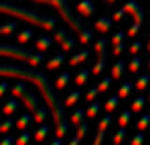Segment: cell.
<instances>
[{"instance_id":"1","label":"cell","mask_w":150,"mask_h":145,"mask_svg":"<svg viewBox=\"0 0 150 145\" xmlns=\"http://www.w3.org/2000/svg\"><path fill=\"white\" fill-rule=\"evenodd\" d=\"M0 77H10V79H18V81H28V83H35L41 91L43 99L47 101V105L51 107V113H53V119H55V133L57 137H65L67 133V123H65V115L61 111V105L57 101L55 93L51 91V81H47L45 75L35 71H26L21 69L16 65H0Z\"/></svg>"},{"instance_id":"2","label":"cell","mask_w":150,"mask_h":145,"mask_svg":"<svg viewBox=\"0 0 150 145\" xmlns=\"http://www.w3.org/2000/svg\"><path fill=\"white\" fill-rule=\"evenodd\" d=\"M0 14H8V16H16V18H21V20H26V22L30 24H37V26H41V28H55V18H51V16H43V14H39V12H33V10H26V8H21V6H16V4H4V2H0Z\"/></svg>"},{"instance_id":"3","label":"cell","mask_w":150,"mask_h":145,"mask_svg":"<svg viewBox=\"0 0 150 145\" xmlns=\"http://www.w3.org/2000/svg\"><path fill=\"white\" fill-rule=\"evenodd\" d=\"M0 56L18 59V61H25V63L33 65V67L43 63V54L41 52H30L28 48H18V47H10V45H2L0 47Z\"/></svg>"},{"instance_id":"4","label":"cell","mask_w":150,"mask_h":145,"mask_svg":"<svg viewBox=\"0 0 150 145\" xmlns=\"http://www.w3.org/2000/svg\"><path fill=\"white\" fill-rule=\"evenodd\" d=\"M35 2H41V4H49V6H55L57 10H59V14H61V18L65 20V22L69 24L71 28L75 30H83V26H81V20L73 16V12H71V8H69V4H67V0H35Z\"/></svg>"},{"instance_id":"5","label":"cell","mask_w":150,"mask_h":145,"mask_svg":"<svg viewBox=\"0 0 150 145\" xmlns=\"http://www.w3.org/2000/svg\"><path fill=\"white\" fill-rule=\"evenodd\" d=\"M10 93H12V97H18V99H23V101H25L26 111L35 113V111L39 109V107H37V105H39V103H37V97L33 95V93H28V91L25 89V85H21V83H18V85H14V87L10 89Z\"/></svg>"},{"instance_id":"6","label":"cell","mask_w":150,"mask_h":145,"mask_svg":"<svg viewBox=\"0 0 150 145\" xmlns=\"http://www.w3.org/2000/svg\"><path fill=\"white\" fill-rule=\"evenodd\" d=\"M110 123H112V115L108 113V115L101 117L100 127H98V135H96V139H93V143H91V145H101V143H103V137H105V131H108Z\"/></svg>"},{"instance_id":"7","label":"cell","mask_w":150,"mask_h":145,"mask_svg":"<svg viewBox=\"0 0 150 145\" xmlns=\"http://www.w3.org/2000/svg\"><path fill=\"white\" fill-rule=\"evenodd\" d=\"M124 10L128 12V14H132V16H134V22L142 26V22H144V12H142V8H140L136 2H126V4H124Z\"/></svg>"},{"instance_id":"8","label":"cell","mask_w":150,"mask_h":145,"mask_svg":"<svg viewBox=\"0 0 150 145\" xmlns=\"http://www.w3.org/2000/svg\"><path fill=\"white\" fill-rule=\"evenodd\" d=\"M77 12H79L81 16H93V12H96V4H93L91 0H81V2L77 4Z\"/></svg>"},{"instance_id":"9","label":"cell","mask_w":150,"mask_h":145,"mask_svg":"<svg viewBox=\"0 0 150 145\" xmlns=\"http://www.w3.org/2000/svg\"><path fill=\"white\" fill-rule=\"evenodd\" d=\"M49 133H51V127L47 125V123H41V125H39V129L35 131V141H37V143H43V141H45V137H47Z\"/></svg>"},{"instance_id":"10","label":"cell","mask_w":150,"mask_h":145,"mask_svg":"<svg viewBox=\"0 0 150 145\" xmlns=\"http://www.w3.org/2000/svg\"><path fill=\"white\" fill-rule=\"evenodd\" d=\"M112 22H114V18L100 16V20L96 22V30H100V32H110V30H112Z\"/></svg>"},{"instance_id":"11","label":"cell","mask_w":150,"mask_h":145,"mask_svg":"<svg viewBox=\"0 0 150 145\" xmlns=\"http://www.w3.org/2000/svg\"><path fill=\"white\" fill-rule=\"evenodd\" d=\"M87 59H89V50H87V48H83V50H79L75 56L69 59V65H71V67H77L79 63H85Z\"/></svg>"},{"instance_id":"12","label":"cell","mask_w":150,"mask_h":145,"mask_svg":"<svg viewBox=\"0 0 150 145\" xmlns=\"http://www.w3.org/2000/svg\"><path fill=\"white\" fill-rule=\"evenodd\" d=\"M16 109H18V101H16V99H10L8 103L2 105V113H4L6 117H10L12 113H16Z\"/></svg>"},{"instance_id":"13","label":"cell","mask_w":150,"mask_h":145,"mask_svg":"<svg viewBox=\"0 0 150 145\" xmlns=\"http://www.w3.org/2000/svg\"><path fill=\"white\" fill-rule=\"evenodd\" d=\"M63 63H65V56H63V54H55L53 59H49V63H47V69H49V71H57V69H59Z\"/></svg>"},{"instance_id":"14","label":"cell","mask_w":150,"mask_h":145,"mask_svg":"<svg viewBox=\"0 0 150 145\" xmlns=\"http://www.w3.org/2000/svg\"><path fill=\"white\" fill-rule=\"evenodd\" d=\"M33 121V115H30V111L28 113H23L21 117H18V121H16V129H21V131H25L26 127H28V123Z\"/></svg>"},{"instance_id":"15","label":"cell","mask_w":150,"mask_h":145,"mask_svg":"<svg viewBox=\"0 0 150 145\" xmlns=\"http://www.w3.org/2000/svg\"><path fill=\"white\" fill-rule=\"evenodd\" d=\"M124 69H126V63H122V61H118L114 67H112V79H122V75H124Z\"/></svg>"},{"instance_id":"16","label":"cell","mask_w":150,"mask_h":145,"mask_svg":"<svg viewBox=\"0 0 150 145\" xmlns=\"http://www.w3.org/2000/svg\"><path fill=\"white\" fill-rule=\"evenodd\" d=\"M132 115H134L132 109H124V111L120 113V117H118V125H120V127H126V125L130 123V119H132Z\"/></svg>"},{"instance_id":"17","label":"cell","mask_w":150,"mask_h":145,"mask_svg":"<svg viewBox=\"0 0 150 145\" xmlns=\"http://www.w3.org/2000/svg\"><path fill=\"white\" fill-rule=\"evenodd\" d=\"M51 45H53V38H51V36H41V38L37 40V48H39L41 52H45L47 48H51Z\"/></svg>"},{"instance_id":"18","label":"cell","mask_w":150,"mask_h":145,"mask_svg":"<svg viewBox=\"0 0 150 145\" xmlns=\"http://www.w3.org/2000/svg\"><path fill=\"white\" fill-rule=\"evenodd\" d=\"M89 75L91 72L89 71H79L77 75H75V85H79V87H83L87 81H89Z\"/></svg>"},{"instance_id":"19","label":"cell","mask_w":150,"mask_h":145,"mask_svg":"<svg viewBox=\"0 0 150 145\" xmlns=\"http://www.w3.org/2000/svg\"><path fill=\"white\" fill-rule=\"evenodd\" d=\"M69 81H71V75H69V72H61L59 79H57V83H55V87H57V89H65Z\"/></svg>"},{"instance_id":"20","label":"cell","mask_w":150,"mask_h":145,"mask_svg":"<svg viewBox=\"0 0 150 145\" xmlns=\"http://www.w3.org/2000/svg\"><path fill=\"white\" fill-rule=\"evenodd\" d=\"M118 105H120V97H118V95L110 97V99H108V103H105V111H108V113H114Z\"/></svg>"},{"instance_id":"21","label":"cell","mask_w":150,"mask_h":145,"mask_svg":"<svg viewBox=\"0 0 150 145\" xmlns=\"http://www.w3.org/2000/svg\"><path fill=\"white\" fill-rule=\"evenodd\" d=\"M103 67H105V54H100L98 56V63L93 65V69H91V75H100L103 71Z\"/></svg>"},{"instance_id":"22","label":"cell","mask_w":150,"mask_h":145,"mask_svg":"<svg viewBox=\"0 0 150 145\" xmlns=\"http://www.w3.org/2000/svg\"><path fill=\"white\" fill-rule=\"evenodd\" d=\"M100 109H101V105L98 103V101H91V105L87 107V111H85V115L87 117H98V113H100Z\"/></svg>"},{"instance_id":"23","label":"cell","mask_w":150,"mask_h":145,"mask_svg":"<svg viewBox=\"0 0 150 145\" xmlns=\"http://www.w3.org/2000/svg\"><path fill=\"white\" fill-rule=\"evenodd\" d=\"M148 83H150V72H144V75H140V79L136 81V89H146L148 87Z\"/></svg>"},{"instance_id":"24","label":"cell","mask_w":150,"mask_h":145,"mask_svg":"<svg viewBox=\"0 0 150 145\" xmlns=\"http://www.w3.org/2000/svg\"><path fill=\"white\" fill-rule=\"evenodd\" d=\"M146 101H148L146 97H136V99H134V103H132V113H138V111L146 105Z\"/></svg>"},{"instance_id":"25","label":"cell","mask_w":150,"mask_h":145,"mask_svg":"<svg viewBox=\"0 0 150 145\" xmlns=\"http://www.w3.org/2000/svg\"><path fill=\"white\" fill-rule=\"evenodd\" d=\"M81 97H83V95H81V91H73V93H69L67 99H65V105H67V107H71V105H75V103L81 99Z\"/></svg>"},{"instance_id":"26","label":"cell","mask_w":150,"mask_h":145,"mask_svg":"<svg viewBox=\"0 0 150 145\" xmlns=\"http://www.w3.org/2000/svg\"><path fill=\"white\" fill-rule=\"evenodd\" d=\"M140 67H142V59H138V56H134V59L128 63V71L130 72H138Z\"/></svg>"},{"instance_id":"27","label":"cell","mask_w":150,"mask_h":145,"mask_svg":"<svg viewBox=\"0 0 150 145\" xmlns=\"http://www.w3.org/2000/svg\"><path fill=\"white\" fill-rule=\"evenodd\" d=\"M30 38H33V30H30V28H25V30H21V32H18V43H21V45L28 43Z\"/></svg>"},{"instance_id":"28","label":"cell","mask_w":150,"mask_h":145,"mask_svg":"<svg viewBox=\"0 0 150 145\" xmlns=\"http://www.w3.org/2000/svg\"><path fill=\"white\" fill-rule=\"evenodd\" d=\"M130 91H132V81H126L124 85L120 87V91H118V97H120V99H124V97L130 95Z\"/></svg>"},{"instance_id":"29","label":"cell","mask_w":150,"mask_h":145,"mask_svg":"<svg viewBox=\"0 0 150 145\" xmlns=\"http://www.w3.org/2000/svg\"><path fill=\"white\" fill-rule=\"evenodd\" d=\"M33 119L37 121L39 125H41V123H45V119H47V109H43V107H41V109H37V111H35V115H33Z\"/></svg>"},{"instance_id":"30","label":"cell","mask_w":150,"mask_h":145,"mask_svg":"<svg viewBox=\"0 0 150 145\" xmlns=\"http://www.w3.org/2000/svg\"><path fill=\"white\" fill-rule=\"evenodd\" d=\"M28 141H30V133H28L26 129L16 137V139H14V143H16V145H28Z\"/></svg>"},{"instance_id":"31","label":"cell","mask_w":150,"mask_h":145,"mask_svg":"<svg viewBox=\"0 0 150 145\" xmlns=\"http://www.w3.org/2000/svg\"><path fill=\"white\" fill-rule=\"evenodd\" d=\"M91 38H93V32H91V30H81V32H79V43H81V45L91 43Z\"/></svg>"},{"instance_id":"32","label":"cell","mask_w":150,"mask_h":145,"mask_svg":"<svg viewBox=\"0 0 150 145\" xmlns=\"http://www.w3.org/2000/svg\"><path fill=\"white\" fill-rule=\"evenodd\" d=\"M148 125H150V113H144V115L140 117V121H138V131L148 129Z\"/></svg>"},{"instance_id":"33","label":"cell","mask_w":150,"mask_h":145,"mask_svg":"<svg viewBox=\"0 0 150 145\" xmlns=\"http://www.w3.org/2000/svg\"><path fill=\"white\" fill-rule=\"evenodd\" d=\"M14 125H16V123L10 119V117H8V119H4L2 123H0V133H8V131H10Z\"/></svg>"},{"instance_id":"34","label":"cell","mask_w":150,"mask_h":145,"mask_svg":"<svg viewBox=\"0 0 150 145\" xmlns=\"http://www.w3.org/2000/svg\"><path fill=\"white\" fill-rule=\"evenodd\" d=\"M146 141V135H144V131H138L134 137H132V141H130V145H142Z\"/></svg>"},{"instance_id":"35","label":"cell","mask_w":150,"mask_h":145,"mask_svg":"<svg viewBox=\"0 0 150 145\" xmlns=\"http://www.w3.org/2000/svg\"><path fill=\"white\" fill-rule=\"evenodd\" d=\"M105 38H100V40H96V45H93V48H96V52H98V56L100 54H105Z\"/></svg>"},{"instance_id":"36","label":"cell","mask_w":150,"mask_h":145,"mask_svg":"<svg viewBox=\"0 0 150 145\" xmlns=\"http://www.w3.org/2000/svg\"><path fill=\"white\" fill-rule=\"evenodd\" d=\"M83 115H85V111H83V109H75L73 115H71V121H73L75 125H79V123L83 121Z\"/></svg>"},{"instance_id":"37","label":"cell","mask_w":150,"mask_h":145,"mask_svg":"<svg viewBox=\"0 0 150 145\" xmlns=\"http://www.w3.org/2000/svg\"><path fill=\"white\" fill-rule=\"evenodd\" d=\"M110 85H112V77H105V79H101V83L98 85V89H100V93H105V91L110 89Z\"/></svg>"},{"instance_id":"38","label":"cell","mask_w":150,"mask_h":145,"mask_svg":"<svg viewBox=\"0 0 150 145\" xmlns=\"http://www.w3.org/2000/svg\"><path fill=\"white\" fill-rule=\"evenodd\" d=\"M124 137H126V127H120V129H118V133L114 135V143L122 145V141H124Z\"/></svg>"},{"instance_id":"39","label":"cell","mask_w":150,"mask_h":145,"mask_svg":"<svg viewBox=\"0 0 150 145\" xmlns=\"http://www.w3.org/2000/svg\"><path fill=\"white\" fill-rule=\"evenodd\" d=\"M16 28L14 22H8V24H0V34H10L12 30Z\"/></svg>"},{"instance_id":"40","label":"cell","mask_w":150,"mask_h":145,"mask_svg":"<svg viewBox=\"0 0 150 145\" xmlns=\"http://www.w3.org/2000/svg\"><path fill=\"white\" fill-rule=\"evenodd\" d=\"M98 95H100V89L93 87V89H89V91L85 93V99H87V101H96V97H98Z\"/></svg>"},{"instance_id":"41","label":"cell","mask_w":150,"mask_h":145,"mask_svg":"<svg viewBox=\"0 0 150 145\" xmlns=\"http://www.w3.org/2000/svg\"><path fill=\"white\" fill-rule=\"evenodd\" d=\"M67 38H69V36H67V30H57V32H55V40H57L59 45H61L63 40H67Z\"/></svg>"},{"instance_id":"42","label":"cell","mask_w":150,"mask_h":145,"mask_svg":"<svg viewBox=\"0 0 150 145\" xmlns=\"http://www.w3.org/2000/svg\"><path fill=\"white\" fill-rule=\"evenodd\" d=\"M120 43H124V32L122 30H116L114 38H112V45H120Z\"/></svg>"},{"instance_id":"43","label":"cell","mask_w":150,"mask_h":145,"mask_svg":"<svg viewBox=\"0 0 150 145\" xmlns=\"http://www.w3.org/2000/svg\"><path fill=\"white\" fill-rule=\"evenodd\" d=\"M73 47H75V43H73V38H67V40H63L61 43V48L67 52V50H73Z\"/></svg>"},{"instance_id":"44","label":"cell","mask_w":150,"mask_h":145,"mask_svg":"<svg viewBox=\"0 0 150 145\" xmlns=\"http://www.w3.org/2000/svg\"><path fill=\"white\" fill-rule=\"evenodd\" d=\"M138 30H140V24L134 22L130 28H128V36H136V34H138Z\"/></svg>"},{"instance_id":"45","label":"cell","mask_w":150,"mask_h":145,"mask_svg":"<svg viewBox=\"0 0 150 145\" xmlns=\"http://www.w3.org/2000/svg\"><path fill=\"white\" fill-rule=\"evenodd\" d=\"M140 48H142V43H138V40H136V43H132V45H130V54H136Z\"/></svg>"},{"instance_id":"46","label":"cell","mask_w":150,"mask_h":145,"mask_svg":"<svg viewBox=\"0 0 150 145\" xmlns=\"http://www.w3.org/2000/svg\"><path fill=\"white\" fill-rule=\"evenodd\" d=\"M124 43H120V45H114V56H120L122 52H124Z\"/></svg>"},{"instance_id":"47","label":"cell","mask_w":150,"mask_h":145,"mask_svg":"<svg viewBox=\"0 0 150 145\" xmlns=\"http://www.w3.org/2000/svg\"><path fill=\"white\" fill-rule=\"evenodd\" d=\"M6 91H8V85H6V81H0V99L6 95Z\"/></svg>"},{"instance_id":"48","label":"cell","mask_w":150,"mask_h":145,"mask_svg":"<svg viewBox=\"0 0 150 145\" xmlns=\"http://www.w3.org/2000/svg\"><path fill=\"white\" fill-rule=\"evenodd\" d=\"M12 143H14V139H12L10 135H6V137H4V139L0 141V145H12Z\"/></svg>"},{"instance_id":"49","label":"cell","mask_w":150,"mask_h":145,"mask_svg":"<svg viewBox=\"0 0 150 145\" xmlns=\"http://www.w3.org/2000/svg\"><path fill=\"white\" fill-rule=\"evenodd\" d=\"M124 14H126L124 8H122V10H118V12L114 14V20H122V18H124Z\"/></svg>"},{"instance_id":"50","label":"cell","mask_w":150,"mask_h":145,"mask_svg":"<svg viewBox=\"0 0 150 145\" xmlns=\"http://www.w3.org/2000/svg\"><path fill=\"white\" fill-rule=\"evenodd\" d=\"M81 141H83V137H79V135H75L73 139L69 141V145H81Z\"/></svg>"},{"instance_id":"51","label":"cell","mask_w":150,"mask_h":145,"mask_svg":"<svg viewBox=\"0 0 150 145\" xmlns=\"http://www.w3.org/2000/svg\"><path fill=\"white\" fill-rule=\"evenodd\" d=\"M51 145H63V143H61V137H57L55 141H51Z\"/></svg>"},{"instance_id":"52","label":"cell","mask_w":150,"mask_h":145,"mask_svg":"<svg viewBox=\"0 0 150 145\" xmlns=\"http://www.w3.org/2000/svg\"><path fill=\"white\" fill-rule=\"evenodd\" d=\"M148 52H150V38H148Z\"/></svg>"},{"instance_id":"53","label":"cell","mask_w":150,"mask_h":145,"mask_svg":"<svg viewBox=\"0 0 150 145\" xmlns=\"http://www.w3.org/2000/svg\"><path fill=\"white\" fill-rule=\"evenodd\" d=\"M105 2H116V0H105Z\"/></svg>"},{"instance_id":"54","label":"cell","mask_w":150,"mask_h":145,"mask_svg":"<svg viewBox=\"0 0 150 145\" xmlns=\"http://www.w3.org/2000/svg\"><path fill=\"white\" fill-rule=\"evenodd\" d=\"M148 72H150V65H148Z\"/></svg>"},{"instance_id":"55","label":"cell","mask_w":150,"mask_h":145,"mask_svg":"<svg viewBox=\"0 0 150 145\" xmlns=\"http://www.w3.org/2000/svg\"><path fill=\"white\" fill-rule=\"evenodd\" d=\"M148 101H150V97H148Z\"/></svg>"},{"instance_id":"56","label":"cell","mask_w":150,"mask_h":145,"mask_svg":"<svg viewBox=\"0 0 150 145\" xmlns=\"http://www.w3.org/2000/svg\"><path fill=\"white\" fill-rule=\"evenodd\" d=\"M114 145H118V143H114Z\"/></svg>"}]
</instances>
